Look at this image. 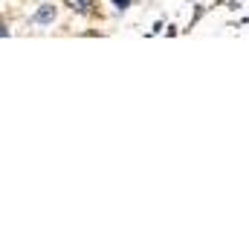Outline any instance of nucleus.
<instances>
[{
	"label": "nucleus",
	"mask_w": 249,
	"mask_h": 249,
	"mask_svg": "<svg viewBox=\"0 0 249 249\" xmlns=\"http://www.w3.org/2000/svg\"><path fill=\"white\" fill-rule=\"evenodd\" d=\"M53 20H55V6H53V3L38 6V12L29 18V23H32V26H47V23H53Z\"/></svg>",
	"instance_id": "1"
},
{
	"label": "nucleus",
	"mask_w": 249,
	"mask_h": 249,
	"mask_svg": "<svg viewBox=\"0 0 249 249\" xmlns=\"http://www.w3.org/2000/svg\"><path fill=\"white\" fill-rule=\"evenodd\" d=\"M113 6H116V9H119V12H124V9H127V6H130V0H113Z\"/></svg>",
	"instance_id": "3"
},
{
	"label": "nucleus",
	"mask_w": 249,
	"mask_h": 249,
	"mask_svg": "<svg viewBox=\"0 0 249 249\" xmlns=\"http://www.w3.org/2000/svg\"><path fill=\"white\" fill-rule=\"evenodd\" d=\"M67 6L72 12H81V15H90L93 12V0H67Z\"/></svg>",
	"instance_id": "2"
},
{
	"label": "nucleus",
	"mask_w": 249,
	"mask_h": 249,
	"mask_svg": "<svg viewBox=\"0 0 249 249\" xmlns=\"http://www.w3.org/2000/svg\"><path fill=\"white\" fill-rule=\"evenodd\" d=\"M3 35H9V29H6V23L0 20V38H3Z\"/></svg>",
	"instance_id": "4"
}]
</instances>
